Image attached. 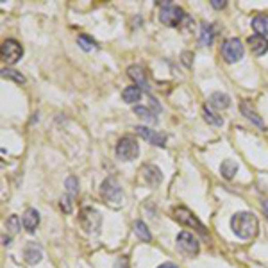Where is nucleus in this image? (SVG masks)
Returning <instances> with one entry per match:
<instances>
[{"mask_svg": "<svg viewBox=\"0 0 268 268\" xmlns=\"http://www.w3.org/2000/svg\"><path fill=\"white\" fill-rule=\"evenodd\" d=\"M231 229L241 240H252L259 231L258 217L251 211H240L231 218Z\"/></svg>", "mask_w": 268, "mask_h": 268, "instance_id": "f257e3e1", "label": "nucleus"}, {"mask_svg": "<svg viewBox=\"0 0 268 268\" xmlns=\"http://www.w3.org/2000/svg\"><path fill=\"white\" fill-rule=\"evenodd\" d=\"M79 222L81 227L84 229L88 235H99L102 227V217L95 207H82L81 215H79Z\"/></svg>", "mask_w": 268, "mask_h": 268, "instance_id": "f03ea898", "label": "nucleus"}, {"mask_svg": "<svg viewBox=\"0 0 268 268\" xmlns=\"http://www.w3.org/2000/svg\"><path fill=\"white\" fill-rule=\"evenodd\" d=\"M116 157L120 161H133L139 156V145L133 136H123L116 143Z\"/></svg>", "mask_w": 268, "mask_h": 268, "instance_id": "7ed1b4c3", "label": "nucleus"}, {"mask_svg": "<svg viewBox=\"0 0 268 268\" xmlns=\"http://www.w3.org/2000/svg\"><path fill=\"white\" fill-rule=\"evenodd\" d=\"M159 7H161L159 20L163 22L165 25H168V27H177V25L186 18L184 11L181 9V7L173 6L172 2H159Z\"/></svg>", "mask_w": 268, "mask_h": 268, "instance_id": "20e7f679", "label": "nucleus"}, {"mask_svg": "<svg viewBox=\"0 0 268 268\" xmlns=\"http://www.w3.org/2000/svg\"><path fill=\"white\" fill-rule=\"evenodd\" d=\"M173 218H175L179 224L188 225V227L199 231L201 235H206V227H204V224L201 220H199L197 217H195L193 213H191L190 209H188V207H183V206L173 207Z\"/></svg>", "mask_w": 268, "mask_h": 268, "instance_id": "39448f33", "label": "nucleus"}, {"mask_svg": "<svg viewBox=\"0 0 268 268\" xmlns=\"http://www.w3.org/2000/svg\"><path fill=\"white\" fill-rule=\"evenodd\" d=\"M0 56H2V61L7 65H14L16 61H20L22 56H24V48L18 43L16 40H6L0 47Z\"/></svg>", "mask_w": 268, "mask_h": 268, "instance_id": "423d86ee", "label": "nucleus"}, {"mask_svg": "<svg viewBox=\"0 0 268 268\" xmlns=\"http://www.w3.org/2000/svg\"><path fill=\"white\" fill-rule=\"evenodd\" d=\"M100 193H102V199L105 202H113V204H118L123 201V193H122V188L118 186L116 179L113 177H108V179L102 183V188H100Z\"/></svg>", "mask_w": 268, "mask_h": 268, "instance_id": "0eeeda50", "label": "nucleus"}, {"mask_svg": "<svg viewBox=\"0 0 268 268\" xmlns=\"http://www.w3.org/2000/svg\"><path fill=\"white\" fill-rule=\"evenodd\" d=\"M245 54V48L238 38H231L222 45V56L227 63H238Z\"/></svg>", "mask_w": 268, "mask_h": 268, "instance_id": "6e6552de", "label": "nucleus"}, {"mask_svg": "<svg viewBox=\"0 0 268 268\" xmlns=\"http://www.w3.org/2000/svg\"><path fill=\"white\" fill-rule=\"evenodd\" d=\"M177 247L181 248V252H184L186 256H197L199 254V241L191 233L183 231L177 236Z\"/></svg>", "mask_w": 268, "mask_h": 268, "instance_id": "1a4fd4ad", "label": "nucleus"}, {"mask_svg": "<svg viewBox=\"0 0 268 268\" xmlns=\"http://www.w3.org/2000/svg\"><path fill=\"white\" fill-rule=\"evenodd\" d=\"M136 134L141 136L145 141L152 143V145H156V147H165V145H167V136L161 134V133H156V131H150L149 127L138 126V127H136Z\"/></svg>", "mask_w": 268, "mask_h": 268, "instance_id": "9d476101", "label": "nucleus"}, {"mask_svg": "<svg viewBox=\"0 0 268 268\" xmlns=\"http://www.w3.org/2000/svg\"><path fill=\"white\" fill-rule=\"evenodd\" d=\"M141 173L150 188L159 186L161 181H163V173H161V170L157 168L156 165H145V167L141 168Z\"/></svg>", "mask_w": 268, "mask_h": 268, "instance_id": "9b49d317", "label": "nucleus"}, {"mask_svg": "<svg viewBox=\"0 0 268 268\" xmlns=\"http://www.w3.org/2000/svg\"><path fill=\"white\" fill-rule=\"evenodd\" d=\"M43 258V252H41V247L38 243H27L24 248V259L27 265H38Z\"/></svg>", "mask_w": 268, "mask_h": 268, "instance_id": "f8f14e48", "label": "nucleus"}, {"mask_svg": "<svg viewBox=\"0 0 268 268\" xmlns=\"http://www.w3.org/2000/svg\"><path fill=\"white\" fill-rule=\"evenodd\" d=\"M251 50L254 52L256 56H265L268 52V40L265 36H259V34H254V36H248L247 40Z\"/></svg>", "mask_w": 268, "mask_h": 268, "instance_id": "ddd939ff", "label": "nucleus"}, {"mask_svg": "<svg viewBox=\"0 0 268 268\" xmlns=\"http://www.w3.org/2000/svg\"><path fill=\"white\" fill-rule=\"evenodd\" d=\"M22 224H24V229L27 233H34L38 225H40V213L36 209H32V207H29L24 213V217H22Z\"/></svg>", "mask_w": 268, "mask_h": 268, "instance_id": "4468645a", "label": "nucleus"}, {"mask_svg": "<svg viewBox=\"0 0 268 268\" xmlns=\"http://www.w3.org/2000/svg\"><path fill=\"white\" fill-rule=\"evenodd\" d=\"M127 75L136 82V86H139V88H143V90H149V84H147V74L139 65H133L127 68Z\"/></svg>", "mask_w": 268, "mask_h": 268, "instance_id": "2eb2a0df", "label": "nucleus"}, {"mask_svg": "<svg viewBox=\"0 0 268 268\" xmlns=\"http://www.w3.org/2000/svg\"><path fill=\"white\" fill-rule=\"evenodd\" d=\"M209 105H213L215 109H227L229 105H231V99H229V95H225V93L217 92L209 97Z\"/></svg>", "mask_w": 268, "mask_h": 268, "instance_id": "dca6fc26", "label": "nucleus"}, {"mask_svg": "<svg viewBox=\"0 0 268 268\" xmlns=\"http://www.w3.org/2000/svg\"><path fill=\"white\" fill-rule=\"evenodd\" d=\"M213 27H211L209 24H206V22H202L201 24V34H199V43L202 45V47H209L211 43H213Z\"/></svg>", "mask_w": 268, "mask_h": 268, "instance_id": "f3484780", "label": "nucleus"}, {"mask_svg": "<svg viewBox=\"0 0 268 268\" xmlns=\"http://www.w3.org/2000/svg\"><path fill=\"white\" fill-rule=\"evenodd\" d=\"M252 27L259 36H268V14H258L252 20Z\"/></svg>", "mask_w": 268, "mask_h": 268, "instance_id": "a211bd4d", "label": "nucleus"}, {"mask_svg": "<svg viewBox=\"0 0 268 268\" xmlns=\"http://www.w3.org/2000/svg\"><path fill=\"white\" fill-rule=\"evenodd\" d=\"M122 99L127 104H134V102L141 99V88L139 86H129V88H126L122 92Z\"/></svg>", "mask_w": 268, "mask_h": 268, "instance_id": "6ab92c4d", "label": "nucleus"}, {"mask_svg": "<svg viewBox=\"0 0 268 268\" xmlns=\"http://www.w3.org/2000/svg\"><path fill=\"white\" fill-rule=\"evenodd\" d=\"M238 172V163L233 159H225L224 163L220 165V173L224 179H233Z\"/></svg>", "mask_w": 268, "mask_h": 268, "instance_id": "aec40b11", "label": "nucleus"}, {"mask_svg": "<svg viewBox=\"0 0 268 268\" xmlns=\"http://www.w3.org/2000/svg\"><path fill=\"white\" fill-rule=\"evenodd\" d=\"M202 115H204V120H206L207 123H211V126H215V127L224 126V118H222V116H218L217 113L211 111L207 105H204V108H202Z\"/></svg>", "mask_w": 268, "mask_h": 268, "instance_id": "412c9836", "label": "nucleus"}, {"mask_svg": "<svg viewBox=\"0 0 268 268\" xmlns=\"http://www.w3.org/2000/svg\"><path fill=\"white\" fill-rule=\"evenodd\" d=\"M134 235L138 236L141 241H150V240H152V236H150L149 227H147L145 222H141V220L134 222Z\"/></svg>", "mask_w": 268, "mask_h": 268, "instance_id": "4be33fe9", "label": "nucleus"}, {"mask_svg": "<svg viewBox=\"0 0 268 268\" xmlns=\"http://www.w3.org/2000/svg\"><path fill=\"white\" fill-rule=\"evenodd\" d=\"M241 113H243V115L247 116L248 120H252V122H254L256 126H259V127H263V126H265V123H263V120L258 116V113H256V111H252V109L248 108V104H247V102H243V104H241Z\"/></svg>", "mask_w": 268, "mask_h": 268, "instance_id": "5701e85b", "label": "nucleus"}, {"mask_svg": "<svg viewBox=\"0 0 268 268\" xmlns=\"http://www.w3.org/2000/svg\"><path fill=\"white\" fill-rule=\"evenodd\" d=\"M65 188H66V195H70V197H75V195L79 193V181L77 177H68L65 181Z\"/></svg>", "mask_w": 268, "mask_h": 268, "instance_id": "b1692460", "label": "nucleus"}, {"mask_svg": "<svg viewBox=\"0 0 268 268\" xmlns=\"http://www.w3.org/2000/svg\"><path fill=\"white\" fill-rule=\"evenodd\" d=\"M134 113L138 116H141V118H145L147 122H150V123H156L157 122V118L154 116V113L149 111L147 108H143V105H134Z\"/></svg>", "mask_w": 268, "mask_h": 268, "instance_id": "393cba45", "label": "nucleus"}, {"mask_svg": "<svg viewBox=\"0 0 268 268\" xmlns=\"http://www.w3.org/2000/svg\"><path fill=\"white\" fill-rule=\"evenodd\" d=\"M2 77L4 79H13V81L18 82V84H24V82H25V77L20 74V72L9 70V68H4V70H2Z\"/></svg>", "mask_w": 268, "mask_h": 268, "instance_id": "a878e982", "label": "nucleus"}, {"mask_svg": "<svg viewBox=\"0 0 268 268\" xmlns=\"http://www.w3.org/2000/svg\"><path fill=\"white\" fill-rule=\"evenodd\" d=\"M77 41H79V47H81L82 50H86V52H90V50H93V48H97L95 41H93L90 36H86V34H81Z\"/></svg>", "mask_w": 268, "mask_h": 268, "instance_id": "bb28decb", "label": "nucleus"}, {"mask_svg": "<svg viewBox=\"0 0 268 268\" xmlns=\"http://www.w3.org/2000/svg\"><path fill=\"white\" fill-rule=\"evenodd\" d=\"M6 229L11 233V235H16L20 231V220H18L16 215H11L9 218L6 220Z\"/></svg>", "mask_w": 268, "mask_h": 268, "instance_id": "cd10ccee", "label": "nucleus"}, {"mask_svg": "<svg viewBox=\"0 0 268 268\" xmlns=\"http://www.w3.org/2000/svg\"><path fill=\"white\" fill-rule=\"evenodd\" d=\"M61 209L65 211V213L70 215L72 211H74V197H70V195L61 197Z\"/></svg>", "mask_w": 268, "mask_h": 268, "instance_id": "c85d7f7f", "label": "nucleus"}, {"mask_svg": "<svg viewBox=\"0 0 268 268\" xmlns=\"http://www.w3.org/2000/svg\"><path fill=\"white\" fill-rule=\"evenodd\" d=\"M225 6H227L225 0H211V7H215V9H224Z\"/></svg>", "mask_w": 268, "mask_h": 268, "instance_id": "c756f323", "label": "nucleus"}, {"mask_svg": "<svg viewBox=\"0 0 268 268\" xmlns=\"http://www.w3.org/2000/svg\"><path fill=\"white\" fill-rule=\"evenodd\" d=\"M115 268H127V261L126 259H120V261L115 265Z\"/></svg>", "mask_w": 268, "mask_h": 268, "instance_id": "7c9ffc66", "label": "nucleus"}, {"mask_svg": "<svg viewBox=\"0 0 268 268\" xmlns=\"http://www.w3.org/2000/svg\"><path fill=\"white\" fill-rule=\"evenodd\" d=\"M261 206H263V211H265V217L268 218V201H263Z\"/></svg>", "mask_w": 268, "mask_h": 268, "instance_id": "2f4dec72", "label": "nucleus"}, {"mask_svg": "<svg viewBox=\"0 0 268 268\" xmlns=\"http://www.w3.org/2000/svg\"><path fill=\"white\" fill-rule=\"evenodd\" d=\"M159 268H179V266H175V265H172V263H165V265H161Z\"/></svg>", "mask_w": 268, "mask_h": 268, "instance_id": "473e14b6", "label": "nucleus"}]
</instances>
